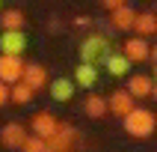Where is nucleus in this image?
Here are the masks:
<instances>
[{
	"instance_id": "nucleus-7",
	"label": "nucleus",
	"mask_w": 157,
	"mask_h": 152,
	"mask_svg": "<svg viewBox=\"0 0 157 152\" xmlns=\"http://www.w3.org/2000/svg\"><path fill=\"white\" fill-rule=\"evenodd\" d=\"M122 54L131 63H142V60L151 57V48H148V42H145V36H131V39H124Z\"/></svg>"
},
{
	"instance_id": "nucleus-14",
	"label": "nucleus",
	"mask_w": 157,
	"mask_h": 152,
	"mask_svg": "<svg viewBox=\"0 0 157 152\" xmlns=\"http://www.w3.org/2000/svg\"><path fill=\"white\" fill-rule=\"evenodd\" d=\"M48 87H51V98H53V101H71L77 84H74L71 78H56V80H51Z\"/></svg>"
},
{
	"instance_id": "nucleus-9",
	"label": "nucleus",
	"mask_w": 157,
	"mask_h": 152,
	"mask_svg": "<svg viewBox=\"0 0 157 152\" xmlns=\"http://www.w3.org/2000/svg\"><path fill=\"white\" fill-rule=\"evenodd\" d=\"M21 80H27L36 92H39V89H44L48 84H51L48 66H42V63H27V66H24V78H21Z\"/></svg>"
},
{
	"instance_id": "nucleus-27",
	"label": "nucleus",
	"mask_w": 157,
	"mask_h": 152,
	"mask_svg": "<svg viewBox=\"0 0 157 152\" xmlns=\"http://www.w3.org/2000/svg\"><path fill=\"white\" fill-rule=\"evenodd\" d=\"M154 15H157V3H154Z\"/></svg>"
},
{
	"instance_id": "nucleus-29",
	"label": "nucleus",
	"mask_w": 157,
	"mask_h": 152,
	"mask_svg": "<svg viewBox=\"0 0 157 152\" xmlns=\"http://www.w3.org/2000/svg\"><path fill=\"white\" fill-rule=\"evenodd\" d=\"M154 33H157V30H154Z\"/></svg>"
},
{
	"instance_id": "nucleus-15",
	"label": "nucleus",
	"mask_w": 157,
	"mask_h": 152,
	"mask_svg": "<svg viewBox=\"0 0 157 152\" xmlns=\"http://www.w3.org/2000/svg\"><path fill=\"white\" fill-rule=\"evenodd\" d=\"M151 87H154V80H151L148 75H131L124 89H128L133 98H148L151 96Z\"/></svg>"
},
{
	"instance_id": "nucleus-20",
	"label": "nucleus",
	"mask_w": 157,
	"mask_h": 152,
	"mask_svg": "<svg viewBox=\"0 0 157 152\" xmlns=\"http://www.w3.org/2000/svg\"><path fill=\"white\" fill-rule=\"evenodd\" d=\"M21 152H48V143H44V137H39V134H27Z\"/></svg>"
},
{
	"instance_id": "nucleus-12",
	"label": "nucleus",
	"mask_w": 157,
	"mask_h": 152,
	"mask_svg": "<svg viewBox=\"0 0 157 152\" xmlns=\"http://www.w3.org/2000/svg\"><path fill=\"white\" fill-rule=\"evenodd\" d=\"M74 84H77V89H92L98 84V66L95 63H83L80 60V66H74Z\"/></svg>"
},
{
	"instance_id": "nucleus-1",
	"label": "nucleus",
	"mask_w": 157,
	"mask_h": 152,
	"mask_svg": "<svg viewBox=\"0 0 157 152\" xmlns=\"http://www.w3.org/2000/svg\"><path fill=\"white\" fill-rule=\"evenodd\" d=\"M122 125H124V131L131 134L133 140H148L151 134H154V128H157V116L151 113L148 107L133 105L131 113L122 116Z\"/></svg>"
},
{
	"instance_id": "nucleus-28",
	"label": "nucleus",
	"mask_w": 157,
	"mask_h": 152,
	"mask_svg": "<svg viewBox=\"0 0 157 152\" xmlns=\"http://www.w3.org/2000/svg\"><path fill=\"white\" fill-rule=\"evenodd\" d=\"M154 75H157V63H154Z\"/></svg>"
},
{
	"instance_id": "nucleus-21",
	"label": "nucleus",
	"mask_w": 157,
	"mask_h": 152,
	"mask_svg": "<svg viewBox=\"0 0 157 152\" xmlns=\"http://www.w3.org/2000/svg\"><path fill=\"white\" fill-rule=\"evenodd\" d=\"M124 3H128V0H101V6L110 9V12H113V9H119V6H124Z\"/></svg>"
},
{
	"instance_id": "nucleus-25",
	"label": "nucleus",
	"mask_w": 157,
	"mask_h": 152,
	"mask_svg": "<svg viewBox=\"0 0 157 152\" xmlns=\"http://www.w3.org/2000/svg\"><path fill=\"white\" fill-rule=\"evenodd\" d=\"M151 98L157 101V80H154V87H151Z\"/></svg>"
},
{
	"instance_id": "nucleus-5",
	"label": "nucleus",
	"mask_w": 157,
	"mask_h": 152,
	"mask_svg": "<svg viewBox=\"0 0 157 152\" xmlns=\"http://www.w3.org/2000/svg\"><path fill=\"white\" fill-rule=\"evenodd\" d=\"M56 128H59V119L51 113V110H39V113H33L30 116V131L33 134H39V137H53L56 134Z\"/></svg>"
},
{
	"instance_id": "nucleus-6",
	"label": "nucleus",
	"mask_w": 157,
	"mask_h": 152,
	"mask_svg": "<svg viewBox=\"0 0 157 152\" xmlns=\"http://www.w3.org/2000/svg\"><path fill=\"white\" fill-rule=\"evenodd\" d=\"M27 128L21 122H6L3 128H0V143L6 146V149H21L24 146V140H27Z\"/></svg>"
},
{
	"instance_id": "nucleus-8",
	"label": "nucleus",
	"mask_w": 157,
	"mask_h": 152,
	"mask_svg": "<svg viewBox=\"0 0 157 152\" xmlns=\"http://www.w3.org/2000/svg\"><path fill=\"white\" fill-rule=\"evenodd\" d=\"M133 101H136V98H133L128 89H113L110 98H107V110H110L113 116H124V113L133 110Z\"/></svg>"
},
{
	"instance_id": "nucleus-22",
	"label": "nucleus",
	"mask_w": 157,
	"mask_h": 152,
	"mask_svg": "<svg viewBox=\"0 0 157 152\" xmlns=\"http://www.w3.org/2000/svg\"><path fill=\"white\" fill-rule=\"evenodd\" d=\"M9 101V84H3V80H0V107L6 105Z\"/></svg>"
},
{
	"instance_id": "nucleus-24",
	"label": "nucleus",
	"mask_w": 157,
	"mask_h": 152,
	"mask_svg": "<svg viewBox=\"0 0 157 152\" xmlns=\"http://www.w3.org/2000/svg\"><path fill=\"white\" fill-rule=\"evenodd\" d=\"M148 60H154V63H157V45L151 48V57H148Z\"/></svg>"
},
{
	"instance_id": "nucleus-4",
	"label": "nucleus",
	"mask_w": 157,
	"mask_h": 152,
	"mask_svg": "<svg viewBox=\"0 0 157 152\" xmlns=\"http://www.w3.org/2000/svg\"><path fill=\"white\" fill-rule=\"evenodd\" d=\"M24 66L27 63L18 57V54H0V80L3 84H18V80L24 78Z\"/></svg>"
},
{
	"instance_id": "nucleus-18",
	"label": "nucleus",
	"mask_w": 157,
	"mask_h": 152,
	"mask_svg": "<svg viewBox=\"0 0 157 152\" xmlns=\"http://www.w3.org/2000/svg\"><path fill=\"white\" fill-rule=\"evenodd\" d=\"M133 30H136V36H151L157 30V15L154 12H136Z\"/></svg>"
},
{
	"instance_id": "nucleus-17",
	"label": "nucleus",
	"mask_w": 157,
	"mask_h": 152,
	"mask_svg": "<svg viewBox=\"0 0 157 152\" xmlns=\"http://www.w3.org/2000/svg\"><path fill=\"white\" fill-rule=\"evenodd\" d=\"M33 96H36V89L30 87L27 80H18V84L9 87V101H12V105H30Z\"/></svg>"
},
{
	"instance_id": "nucleus-2",
	"label": "nucleus",
	"mask_w": 157,
	"mask_h": 152,
	"mask_svg": "<svg viewBox=\"0 0 157 152\" xmlns=\"http://www.w3.org/2000/svg\"><path fill=\"white\" fill-rule=\"evenodd\" d=\"M113 51L110 48V39L107 36H101V33H89L83 42H80V60L83 63H104V57Z\"/></svg>"
},
{
	"instance_id": "nucleus-19",
	"label": "nucleus",
	"mask_w": 157,
	"mask_h": 152,
	"mask_svg": "<svg viewBox=\"0 0 157 152\" xmlns=\"http://www.w3.org/2000/svg\"><path fill=\"white\" fill-rule=\"evenodd\" d=\"M0 24H3V30H24L27 18L21 9H6V12H0Z\"/></svg>"
},
{
	"instance_id": "nucleus-16",
	"label": "nucleus",
	"mask_w": 157,
	"mask_h": 152,
	"mask_svg": "<svg viewBox=\"0 0 157 152\" xmlns=\"http://www.w3.org/2000/svg\"><path fill=\"white\" fill-rule=\"evenodd\" d=\"M110 21H113V27H116V30H133L136 12H133L128 3H124V6H119V9H113V12H110Z\"/></svg>"
},
{
	"instance_id": "nucleus-3",
	"label": "nucleus",
	"mask_w": 157,
	"mask_h": 152,
	"mask_svg": "<svg viewBox=\"0 0 157 152\" xmlns=\"http://www.w3.org/2000/svg\"><path fill=\"white\" fill-rule=\"evenodd\" d=\"M48 152H74V143H77V128L71 122H59L56 134L48 137Z\"/></svg>"
},
{
	"instance_id": "nucleus-26",
	"label": "nucleus",
	"mask_w": 157,
	"mask_h": 152,
	"mask_svg": "<svg viewBox=\"0 0 157 152\" xmlns=\"http://www.w3.org/2000/svg\"><path fill=\"white\" fill-rule=\"evenodd\" d=\"M0 12H3V0H0Z\"/></svg>"
},
{
	"instance_id": "nucleus-13",
	"label": "nucleus",
	"mask_w": 157,
	"mask_h": 152,
	"mask_svg": "<svg viewBox=\"0 0 157 152\" xmlns=\"http://www.w3.org/2000/svg\"><path fill=\"white\" fill-rule=\"evenodd\" d=\"M83 113L89 116V119H104L110 110H107V98L98 96V92H89L86 98H83Z\"/></svg>"
},
{
	"instance_id": "nucleus-11",
	"label": "nucleus",
	"mask_w": 157,
	"mask_h": 152,
	"mask_svg": "<svg viewBox=\"0 0 157 152\" xmlns=\"http://www.w3.org/2000/svg\"><path fill=\"white\" fill-rule=\"evenodd\" d=\"M101 66L107 69V75H110V78H124V75L131 72V66H133V63L128 60L122 51H119V54H116V51H110V54L104 57V63H101Z\"/></svg>"
},
{
	"instance_id": "nucleus-23",
	"label": "nucleus",
	"mask_w": 157,
	"mask_h": 152,
	"mask_svg": "<svg viewBox=\"0 0 157 152\" xmlns=\"http://www.w3.org/2000/svg\"><path fill=\"white\" fill-rule=\"evenodd\" d=\"M89 24H92L89 15H77V18H74V27H89Z\"/></svg>"
},
{
	"instance_id": "nucleus-10",
	"label": "nucleus",
	"mask_w": 157,
	"mask_h": 152,
	"mask_svg": "<svg viewBox=\"0 0 157 152\" xmlns=\"http://www.w3.org/2000/svg\"><path fill=\"white\" fill-rule=\"evenodd\" d=\"M27 48V36L24 30H3V36H0V54H24Z\"/></svg>"
}]
</instances>
